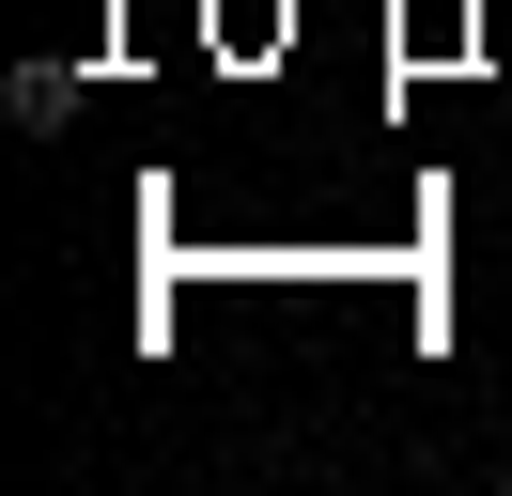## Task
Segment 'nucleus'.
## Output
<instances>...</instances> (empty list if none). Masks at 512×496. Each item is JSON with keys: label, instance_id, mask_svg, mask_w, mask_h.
I'll use <instances>...</instances> for the list:
<instances>
[{"label": "nucleus", "instance_id": "1", "mask_svg": "<svg viewBox=\"0 0 512 496\" xmlns=\"http://www.w3.org/2000/svg\"><path fill=\"white\" fill-rule=\"evenodd\" d=\"M78 109V62H16V124H63Z\"/></svg>", "mask_w": 512, "mask_h": 496}]
</instances>
